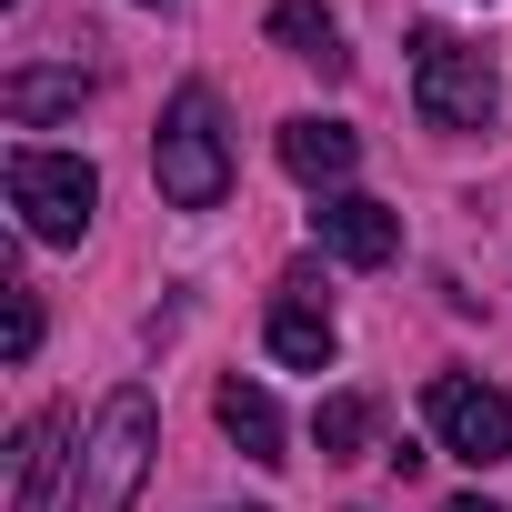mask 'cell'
Returning a JSON list of instances; mask_svg holds the SVG:
<instances>
[{
	"mask_svg": "<svg viewBox=\"0 0 512 512\" xmlns=\"http://www.w3.org/2000/svg\"><path fill=\"white\" fill-rule=\"evenodd\" d=\"M151 181H161L171 211H221V191H231V131H221V101L201 81L171 91L161 141H151Z\"/></svg>",
	"mask_w": 512,
	"mask_h": 512,
	"instance_id": "6da1fadb",
	"label": "cell"
},
{
	"mask_svg": "<svg viewBox=\"0 0 512 512\" xmlns=\"http://www.w3.org/2000/svg\"><path fill=\"white\" fill-rule=\"evenodd\" d=\"M141 472H151V392H111L71 462V512H131Z\"/></svg>",
	"mask_w": 512,
	"mask_h": 512,
	"instance_id": "7a4b0ae2",
	"label": "cell"
},
{
	"mask_svg": "<svg viewBox=\"0 0 512 512\" xmlns=\"http://www.w3.org/2000/svg\"><path fill=\"white\" fill-rule=\"evenodd\" d=\"M412 101H422L432 131H492L502 81H492V61H482L472 41H452V31H412Z\"/></svg>",
	"mask_w": 512,
	"mask_h": 512,
	"instance_id": "3957f363",
	"label": "cell"
},
{
	"mask_svg": "<svg viewBox=\"0 0 512 512\" xmlns=\"http://www.w3.org/2000/svg\"><path fill=\"white\" fill-rule=\"evenodd\" d=\"M11 211L31 241H81L101 211V171L81 151H11Z\"/></svg>",
	"mask_w": 512,
	"mask_h": 512,
	"instance_id": "277c9868",
	"label": "cell"
},
{
	"mask_svg": "<svg viewBox=\"0 0 512 512\" xmlns=\"http://www.w3.org/2000/svg\"><path fill=\"white\" fill-rule=\"evenodd\" d=\"M422 422H432V442L462 452V462H502V452H512V392H492V382H472V372H432Z\"/></svg>",
	"mask_w": 512,
	"mask_h": 512,
	"instance_id": "5b68a950",
	"label": "cell"
},
{
	"mask_svg": "<svg viewBox=\"0 0 512 512\" xmlns=\"http://www.w3.org/2000/svg\"><path fill=\"white\" fill-rule=\"evenodd\" d=\"M272 352H282L292 372H332L342 332H332V302H322L312 272H282V292H272Z\"/></svg>",
	"mask_w": 512,
	"mask_h": 512,
	"instance_id": "8992f818",
	"label": "cell"
},
{
	"mask_svg": "<svg viewBox=\"0 0 512 512\" xmlns=\"http://www.w3.org/2000/svg\"><path fill=\"white\" fill-rule=\"evenodd\" d=\"M312 231H322L332 262H352V272H382L392 251H402V221H392L382 201H362V191H332V201L312 211Z\"/></svg>",
	"mask_w": 512,
	"mask_h": 512,
	"instance_id": "52a82bcc",
	"label": "cell"
},
{
	"mask_svg": "<svg viewBox=\"0 0 512 512\" xmlns=\"http://www.w3.org/2000/svg\"><path fill=\"white\" fill-rule=\"evenodd\" d=\"M352 161H362V141H352L342 121H282V171H292V181L332 191V181H352Z\"/></svg>",
	"mask_w": 512,
	"mask_h": 512,
	"instance_id": "ba28073f",
	"label": "cell"
},
{
	"mask_svg": "<svg viewBox=\"0 0 512 512\" xmlns=\"http://www.w3.org/2000/svg\"><path fill=\"white\" fill-rule=\"evenodd\" d=\"M91 101V71L81 61H61V71H11L0 81V111H11L21 131H41V121H61V111H81Z\"/></svg>",
	"mask_w": 512,
	"mask_h": 512,
	"instance_id": "9c48e42d",
	"label": "cell"
},
{
	"mask_svg": "<svg viewBox=\"0 0 512 512\" xmlns=\"http://www.w3.org/2000/svg\"><path fill=\"white\" fill-rule=\"evenodd\" d=\"M272 41H282L292 61H312L322 81H342V71H352V51H342V21L322 11V0H282V11H272Z\"/></svg>",
	"mask_w": 512,
	"mask_h": 512,
	"instance_id": "30bf717a",
	"label": "cell"
},
{
	"mask_svg": "<svg viewBox=\"0 0 512 512\" xmlns=\"http://www.w3.org/2000/svg\"><path fill=\"white\" fill-rule=\"evenodd\" d=\"M211 412H221V432H231L251 462H282V412H272V392H262V382H241V372H231V382L211 392Z\"/></svg>",
	"mask_w": 512,
	"mask_h": 512,
	"instance_id": "8fae6325",
	"label": "cell"
},
{
	"mask_svg": "<svg viewBox=\"0 0 512 512\" xmlns=\"http://www.w3.org/2000/svg\"><path fill=\"white\" fill-rule=\"evenodd\" d=\"M51 462H61V412H31L11 442V512H51Z\"/></svg>",
	"mask_w": 512,
	"mask_h": 512,
	"instance_id": "7c38bea8",
	"label": "cell"
},
{
	"mask_svg": "<svg viewBox=\"0 0 512 512\" xmlns=\"http://www.w3.org/2000/svg\"><path fill=\"white\" fill-rule=\"evenodd\" d=\"M312 442H322L332 462H352V452L372 442V402H362V392H332V402L312 412Z\"/></svg>",
	"mask_w": 512,
	"mask_h": 512,
	"instance_id": "4fadbf2b",
	"label": "cell"
},
{
	"mask_svg": "<svg viewBox=\"0 0 512 512\" xmlns=\"http://www.w3.org/2000/svg\"><path fill=\"white\" fill-rule=\"evenodd\" d=\"M0 292H11V362H31L41 352V292L31 282H0Z\"/></svg>",
	"mask_w": 512,
	"mask_h": 512,
	"instance_id": "5bb4252c",
	"label": "cell"
},
{
	"mask_svg": "<svg viewBox=\"0 0 512 512\" xmlns=\"http://www.w3.org/2000/svg\"><path fill=\"white\" fill-rule=\"evenodd\" d=\"M442 512H502V502H482V492H462V502H442Z\"/></svg>",
	"mask_w": 512,
	"mask_h": 512,
	"instance_id": "9a60e30c",
	"label": "cell"
}]
</instances>
